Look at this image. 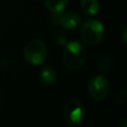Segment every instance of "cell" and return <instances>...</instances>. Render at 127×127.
I'll return each instance as SVG.
<instances>
[{
	"instance_id": "obj_4",
	"label": "cell",
	"mask_w": 127,
	"mask_h": 127,
	"mask_svg": "<svg viewBox=\"0 0 127 127\" xmlns=\"http://www.w3.org/2000/svg\"><path fill=\"white\" fill-rule=\"evenodd\" d=\"M110 85L107 78L103 75L92 76L87 83V90L90 97L95 101L104 100L109 93Z\"/></svg>"
},
{
	"instance_id": "obj_10",
	"label": "cell",
	"mask_w": 127,
	"mask_h": 127,
	"mask_svg": "<svg viewBox=\"0 0 127 127\" xmlns=\"http://www.w3.org/2000/svg\"><path fill=\"white\" fill-rule=\"evenodd\" d=\"M98 67L102 72H108L112 68V62L109 58H102L98 63Z\"/></svg>"
},
{
	"instance_id": "obj_13",
	"label": "cell",
	"mask_w": 127,
	"mask_h": 127,
	"mask_svg": "<svg viewBox=\"0 0 127 127\" xmlns=\"http://www.w3.org/2000/svg\"><path fill=\"white\" fill-rule=\"evenodd\" d=\"M126 125H127L126 120H125V119H123V120H122V122L120 123V126H121V127H126Z\"/></svg>"
},
{
	"instance_id": "obj_7",
	"label": "cell",
	"mask_w": 127,
	"mask_h": 127,
	"mask_svg": "<svg viewBox=\"0 0 127 127\" xmlns=\"http://www.w3.org/2000/svg\"><path fill=\"white\" fill-rule=\"evenodd\" d=\"M80 7L82 12L89 16L97 14L100 8L98 0H81Z\"/></svg>"
},
{
	"instance_id": "obj_8",
	"label": "cell",
	"mask_w": 127,
	"mask_h": 127,
	"mask_svg": "<svg viewBox=\"0 0 127 127\" xmlns=\"http://www.w3.org/2000/svg\"><path fill=\"white\" fill-rule=\"evenodd\" d=\"M45 4L51 12L56 14L65 9L68 4V0H45Z\"/></svg>"
},
{
	"instance_id": "obj_11",
	"label": "cell",
	"mask_w": 127,
	"mask_h": 127,
	"mask_svg": "<svg viewBox=\"0 0 127 127\" xmlns=\"http://www.w3.org/2000/svg\"><path fill=\"white\" fill-rule=\"evenodd\" d=\"M53 39L55 42H57L59 45H65L66 43V37H65V34L60 30L54 32L53 34Z\"/></svg>"
},
{
	"instance_id": "obj_5",
	"label": "cell",
	"mask_w": 127,
	"mask_h": 127,
	"mask_svg": "<svg viewBox=\"0 0 127 127\" xmlns=\"http://www.w3.org/2000/svg\"><path fill=\"white\" fill-rule=\"evenodd\" d=\"M64 119L70 127H77L83 119V106L80 101L71 99L64 106Z\"/></svg>"
},
{
	"instance_id": "obj_9",
	"label": "cell",
	"mask_w": 127,
	"mask_h": 127,
	"mask_svg": "<svg viewBox=\"0 0 127 127\" xmlns=\"http://www.w3.org/2000/svg\"><path fill=\"white\" fill-rule=\"evenodd\" d=\"M41 79L46 84H53L57 80V71L52 66L45 67L41 72Z\"/></svg>"
},
{
	"instance_id": "obj_12",
	"label": "cell",
	"mask_w": 127,
	"mask_h": 127,
	"mask_svg": "<svg viewBox=\"0 0 127 127\" xmlns=\"http://www.w3.org/2000/svg\"><path fill=\"white\" fill-rule=\"evenodd\" d=\"M122 37H123V42H124V43H126V28H124V30H123Z\"/></svg>"
},
{
	"instance_id": "obj_1",
	"label": "cell",
	"mask_w": 127,
	"mask_h": 127,
	"mask_svg": "<svg viewBox=\"0 0 127 127\" xmlns=\"http://www.w3.org/2000/svg\"><path fill=\"white\" fill-rule=\"evenodd\" d=\"M87 58L86 49L78 42H69L65 44L63 51V61L69 69L80 68Z\"/></svg>"
},
{
	"instance_id": "obj_3",
	"label": "cell",
	"mask_w": 127,
	"mask_h": 127,
	"mask_svg": "<svg viewBox=\"0 0 127 127\" xmlns=\"http://www.w3.org/2000/svg\"><path fill=\"white\" fill-rule=\"evenodd\" d=\"M82 40L88 45L98 44L104 35V27L102 23L95 19L86 20L80 29Z\"/></svg>"
},
{
	"instance_id": "obj_2",
	"label": "cell",
	"mask_w": 127,
	"mask_h": 127,
	"mask_svg": "<svg viewBox=\"0 0 127 127\" xmlns=\"http://www.w3.org/2000/svg\"><path fill=\"white\" fill-rule=\"evenodd\" d=\"M23 55L27 63L34 65H39L47 57V47L42 40L34 39L27 43L24 48Z\"/></svg>"
},
{
	"instance_id": "obj_6",
	"label": "cell",
	"mask_w": 127,
	"mask_h": 127,
	"mask_svg": "<svg viewBox=\"0 0 127 127\" xmlns=\"http://www.w3.org/2000/svg\"><path fill=\"white\" fill-rule=\"evenodd\" d=\"M80 23V16L73 12V11H67V12H60L56 13L52 17V24L54 26L62 27L66 30H73L75 29Z\"/></svg>"
}]
</instances>
